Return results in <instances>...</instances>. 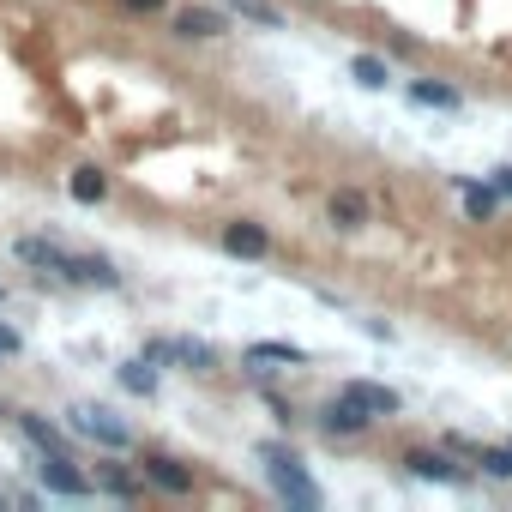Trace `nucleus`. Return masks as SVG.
I'll return each mask as SVG.
<instances>
[{"label":"nucleus","mask_w":512,"mask_h":512,"mask_svg":"<svg viewBox=\"0 0 512 512\" xmlns=\"http://www.w3.org/2000/svg\"><path fill=\"white\" fill-rule=\"evenodd\" d=\"M350 73H356V85H368V91H380V85H386V61H374V55H356V61H350Z\"/></svg>","instance_id":"16"},{"label":"nucleus","mask_w":512,"mask_h":512,"mask_svg":"<svg viewBox=\"0 0 512 512\" xmlns=\"http://www.w3.org/2000/svg\"><path fill=\"white\" fill-rule=\"evenodd\" d=\"M0 356H19V332H7V326H0Z\"/></svg>","instance_id":"22"},{"label":"nucleus","mask_w":512,"mask_h":512,"mask_svg":"<svg viewBox=\"0 0 512 512\" xmlns=\"http://www.w3.org/2000/svg\"><path fill=\"white\" fill-rule=\"evenodd\" d=\"M43 488L49 494H91V482L67 464V452H43Z\"/></svg>","instance_id":"3"},{"label":"nucleus","mask_w":512,"mask_h":512,"mask_svg":"<svg viewBox=\"0 0 512 512\" xmlns=\"http://www.w3.org/2000/svg\"><path fill=\"white\" fill-rule=\"evenodd\" d=\"M19 260H31V266H49V272H67V253H61L55 241H37V235H25V241H19Z\"/></svg>","instance_id":"10"},{"label":"nucleus","mask_w":512,"mask_h":512,"mask_svg":"<svg viewBox=\"0 0 512 512\" xmlns=\"http://www.w3.org/2000/svg\"><path fill=\"white\" fill-rule=\"evenodd\" d=\"M145 476H151L157 488H169V494H187V488H193V476H187L175 458H145Z\"/></svg>","instance_id":"9"},{"label":"nucleus","mask_w":512,"mask_h":512,"mask_svg":"<svg viewBox=\"0 0 512 512\" xmlns=\"http://www.w3.org/2000/svg\"><path fill=\"white\" fill-rule=\"evenodd\" d=\"M175 31H181V37H217V31H223V13H211V7H187V13L175 19Z\"/></svg>","instance_id":"11"},{"label":"nucleus","mask_w":512,"mask_h":512,"mask_svg":"<svg viewBox=\"0 0 512 512\" xmlns=\"http://www.w3.org/2000/svg\"><path fill=\"white\" fill-rule=\"evenodd\" d=\"M404 464H410L416 476H428V482H464V470H458L446 452H410Z\"/></svg>","instance_id":"7"},{"label":"nucleus","mask_w":512,"mask_h":512,"mask_svg":"<svg viewBox=\"0 0 512 512\" xmlns=\"http://www.w3.org/2000/svg\"><path fill=\"white\" fill-rule=\"evenodd\" d=\"M464 211H470V217H488V211H494V193H488V187H464Z\"/></svg>","instance_id":"20"},{"label":"nucleus","mask_w":512,"mask_h":512,"mask_svg":"<svg viewBox=\"0 0 512 512\" xmlns=\"http://www.w3.org/2000/svg\"><path fill=\"white\" fill-rule=\"evenodd\" d=\"M332 223H344V229H362V223H368V199H362L356 187L332 193Z\"/></svg>","instance_id":"8"},{"label":"nucleus","mask_w":512,"mask_h":512,"mask_svg":"<svg viewBox=\"0 0 512 512\" xmlns=\"http://www.w3.org/2000/svg\"><path fill=\"white\" fill-rule=\"evenodd\" d=\"M127 7H139V13H157V7H163V0H127Z\"/></svg>","instance_id":"23"},{"label":"nucleus","mask_w":512,"mask_h":512,"mask_svg":"<svg viewBox=\"0 0 512 512\" xmlns=\"http://www.w3.org/2000/svg\"><path fill=\"white\" fill-rule=\"evenodd\" d=\"M410 97H416L422 109H458V91H446V85H428V79H422V85H410Z\"/></svg>","instance_id":"14"},{"label":"nucleus","mask_w":512,"mask_h":512,"mask_svg":"<svg viewBox=\"0 0 512 512\" xmlns=\"http://www.w3.org/2000/svg\"><path fill=\"white\" fill-rule=\"evenodd\" d=\"M73 428H79L85 440H103L109 452H121V446L133 440V434H127V422H115L109 410H91V404H79V410H73Z\"/></svg>","instance_id":"2"},{"label":"nucleus","mask_w":512,"mask_h":512,"mask_svg":"<svg viewBox=\"0 0 512 512\" xmlns=\"http://www.w3.org/2000/svg\"><path fill=\"white\" fill-rule=\"evenodd\" d=\"M121 386H127V392H145V398H151V392H157V374H151L145 362H127V368H121Z\"/></svg>","instance_id":"17"},{"label":"nucleus","mask_w":512,"mask_h":512,"mask_svg":"<svg viewBox=\"0 0 512 512\" xmlns=\"http://www.w3.org/2000/svg\"><path fill=\"white\" fill-rule=\"evenodd\" d=\"M494 187H500V193H512V169H500V175H494Z\"/></svg>","instance_id":"24"},{"label":"nucleus","mask_w":512,"mask_h":512,"mask_svg":"<svg viewBox=\"0 0 512 512\" xmlns=\"http://www.w3.org/2000/svg\"><path fill=\"white\" fill-rule=\"evenodd\" d=\"M223 247H229V253H241V260H260L272 241H266V229H260V223H229V229H223Z\"/></svg>","instance_id":"5"},{"label":"nucleus","mask_w":512,"mask_h":512,"mask_svg":"<svg viewBox=\"0 0 512 512\" xmlns=\"http://www.w3.org/2000/svg\"><path fill=\"white\" fill-rule=\"evenodd\" d=\"M103 488H109V494H133V482H127L121 470H109V476H103Z\"/></svg>","instance_id":"21"},{"label":"nucleus","mask_w":512,"mask_h":512,"mask_svg":"<svg viewBox=\"0 0 512 512\" xmlns=\"http://www.w3.org/2000/svg\"><path fill=\"white\" fill-rule=\"evenodd\" d=\"M326 428H332V434H362V428H368V410H362L356 398L338 392V398L326 404Z\"/></svg>","instance_id":"6"},{"label":"nucleus","mask_w":512,"mask_h":512,"mask_svg":"<svg viewBox=\"0 0 512 512\" xmlns=\"http://www.w3.org/2000/svg\"><path fill=\"white\" fill-rule=\"evenodd\" d=\"M344 398H356L368 416H392V410H398V392H392V386H374V380H350Z\"/></svg>","instance_id":"4"},{"label":"nucleus","mask_w":512,"mask_h":512,"mask_svg":"<svg viewBox=\"0 0 512 512\" xmlns=\"http://www.w3.org/2000/svg\"><path fill=\"white\" fill-rule=\"evenodd\" d=\"M266 464H272V482H278V494H284V500H296V506H320V488L302 476L296 452H278V446H266Z\"/></svg>","instance_id":"1"},{"label":"nucleus","mask_w":512,"mask_h":512,"mask_svg":"<svg viewBox=\"0 0 512 512\" xmlns=\"http://www.w3.org/2000/svg\"><path fill=\"white\" fill-rule=\"evenodd\" d=\"M247 356H253V362H302V350H296V344H253Z\"/></svg>","instance_id":"18"},{"label":"nucleus","mask_w":512,"mask_h":512,"mask_svg":"<svg viewBox=\"0 0 512 512\" xmlns=\"http://www.w3.org/2000/svg\"><path fill=\"white\" fill-rule=\"evenodd\" d=\"M229 7H235V13H241V19H260V25H272V31H278V25H284V13H278V7H272V0H229Z\"/></svg>","instance_id":"15"},{"label":"nucleus","mask_w":512,"mask_h":512,"mask_svg":"<svg viewBox=\"0 0 512 512\" xmlns=\"http://www.w3.org/2000/svg\"><path fill=\"white\" fill-rule=\"evenodd\" d=\"M482 470H488V476H500V482H512V446H506V452H500V446H488V452H482Z\"/></svg>","instance_id":"19"},{"label":"nucleus","mask_w":512,"mask_h":512,"mask_svg":"<svg viewBox=\"0 0 512 512\" xmlns=\"http://www.w3.org/2000/svg\"><path fill=\"white\" fill-rule=\"evenodd\" d=\"M67 193H73L79 205H97V199L109 193V175H103V169H73V181H67Z\"/></svg>","instance_id":"12"},{"label":"nucleus","mask_w":512,"mask_h":512,"mask_svg":"<svg viewBox=\"0 0 512 512\" xmlns=\"http://www.w3.org/2000/svg\"><path fill=\"white\" fill-rule=\"evenodd\" d=\"M19 428H25V434H31V440L43 446V452H67V440H61V428H49L43 416H19Z\"/></svg>","instance_id":"13"}]
</instances>
